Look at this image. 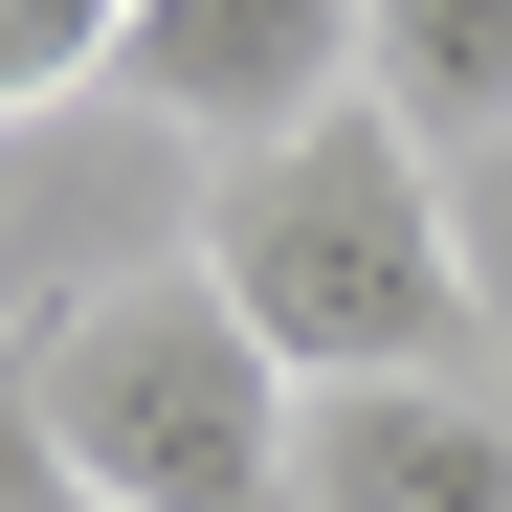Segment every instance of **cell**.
Here are the masks:
<instances>
[{
	"label": "cell",
	"instance_id": "6da1fadb",
	"mask_svg": "<svg viewBox=\"0 0 512 512\" xmlns=\"http://www.w3.org/2000/svg\"><path fill=\"white\" fill-rule=\"evenodd\" d=\"M201 268H223V312L268 334L290 379H490V290H468L446 156L379 90L268 134V156H223L201 179Z\"/></svg>",
	"mask_w": 512,
	"mask_h": 512
},
{
	"label": "cell",
	"instance_id": "7a4b0ae2",
	"mask_svg": "<svg viewBox=\"0 0 512 512\" xmlns=\"http://www.w3.org/2000/svg\"><path fill=\"white\" fill-rule=\"evenodd\" d=\"M290 423H312V379L223 312L201 245L45 290V446L90 512H290Z\"/></svg>",
	"mask_w": 512,
	"mask_h": 512
},
{
	"label": "cell",
	"instance_id": "3957f363",
	"mask_svg": "<svg viewBox=\"0 0 512 512\" xmlns=\"http://www.w3.org/2000/svg\"><path fill=\"white\" fill-rule=\"evenodd\" d=\"M112 112H156V134L223 179V156H268V134H312V112H357V0H134Z\"/></svg>",
	"mask_w": 512,
	"mask_h": 512
},
{
	"label": "cell",
	"instance_id": "277c9868",
	"mask_svg": "<svg viewBox=\"0 0 512 512\" xmlns=\"http://www.w3.org/2000/svg\"><path fill=\"white\" fill-rule=\"evenodd\" d=\"M290 512H512V401L490 379H312Z\"/></svg>",
	"mask_w": 512,
	"mask_h": 512
},
{
	"label": "cell",
	"instance_id": "5b68a950",
	"mask_svg": "<svg viewBox=\"0 0 512 512\" xmlns=\"http://www.w3.org/2000/svg\"><path fill=\"white\" fill-rule=\"evenodd\" d=\"M357 90H379L423 156L512 134V0H357Z\"/></svg>",
	"mask_w": 512,
	"mask_h": 512
},
{
	"label": "cell",
	"instance_id": "8992f818",
	"mask_svg": "<svg viewBox=\"0 0 512 512\" xmlns=\"http://www.w3.org/2000/svg\"><path fill=\"white\" fill-rule=\"evenodd\" d=\"M112 45H134V0H0V134H45L67 90H112Z\"/></svg>",
	"mask_w": 512,
	"mask_h": 512
}]
</instances>
